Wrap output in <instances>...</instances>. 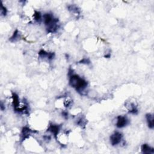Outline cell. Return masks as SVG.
<instances>
[{"label":"cell","mask_w":154,"mask_h":154,"mask_svg":"<svg viewBox=\"0 0 154 154\" xmlns=\"http://www.w3.org/2000/svg\"><path fill=\"white\" fill-rule=\"evenodd\" d=\"M69 84L74 88L79 93L83 92L88 86V82L84 79L82 78L79 75L72 72V70H69Z\"/></svg>","instance_id":"6da1fadb"},{"label":"cell","mask_w":154,"mask_h":154,"mask_svg":"<svg viewBox=\"0 0 154 154\" xmlns=\"http://www.w3.org/2000/svg\"><path fill=\"white\" fill-rule=\"evenodd\" d=\"M110 140L112 146L119 145L123 141V135L119 131H116L111 135Z\"/></svg>","instance_id":"7a4b0ae2"},{"label":"cell","mask_w":154,"mask_h":154,"mask_svg":"<svg viewBox=\"0 0 154 154\" xmlns=\"http://www.w3.org/2000/svg\"><path fill=\"white\" fill-rule=\"evenodd\" d=\"M129 123V121L126 116H119L117 117L116 126L118 128H122L125 127Z\"/></svg>","instance_id":"3957f363"},{"label":"cell","mask_w":154,"mask_h":154,"mask_svg":"<svg viewBox=\"0 0 154 154\" xmlns=\"http://www.w3.org/2000/svg\"><path fill=\"white\" fill-rule=\"evenodd\" d=\"M146 122L147 123V126L150 129H153L154 127V119L153 115L151 113H147L146 115Z\"/></svg>","instance_id":"277c9868"},{"label":"cell","mask_w":154,"mask_h":154,"mask_svg":"<svg viewBox=\"0 0 154 154\" xmlns=\"http://www.w3.org/2000/svg\"><path fill=\"white\" fill-rule=\"evenodd\" d=\"M48 131L51 132L53 135H54V137L56 138L57 137V135L58 134L59 131H60V127H59L58 125H51L49 127Z\"/></svg>","instance_id":"5b68a950"},{"label":"cell","mask_w":154,"mask_h":154,"mask_svg":"<svg viewBox=\"0 0 154 154\" xmlns=\"http://www.w3.org/2000/svg\"><path fill=\"white\" fill-rule=\"evenodd\" d=\"M141 152L143 153H153V148L147 144H143L141 146Z\"/></svg>","instance_id":"8992f818"},{"label":"cell","mask_w":154,"mask_h":154,"mask_svg":"<svg viewBox=\"0 0 154 154\" xmlns=\"http://www.w3.org/2000/svg\"><path fill=\"white\" fill-rule=\"evenodd\" d=\"M19 35V31H18V30H17V29H16V30L14 32L13 35L11 36V37L10 38V40L11 41V42H15V41H16L17 39H18Z\"/></svg>","instance_id":"52a82bcc"},{"label":"cell","mask_w":154,"mask_h":154,"mask_svg":"<svg viewBox=\"0 0 154 154\" xmlns=\"http://www.w3.org/2000/svg\"><path fill=\"white\" fill-rule=\"evenodd\" d=\"M1 13L2 15L5 16L7 14V9L4 6H3V4L1 5Z\"/></svg>","instance_id":"ba28073f"}]
</instances>
